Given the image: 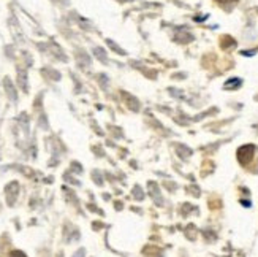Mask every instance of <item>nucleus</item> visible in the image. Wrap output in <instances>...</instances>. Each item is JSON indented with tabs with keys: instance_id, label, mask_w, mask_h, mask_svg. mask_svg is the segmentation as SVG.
Wrapping results in <instances>:
<instances>
[{
	"instance_id": "obj_1",
	"label": "nucleus",
	"mask_w": 258,
	"mask_h": 257,
	"mask_svg": "<svg viewBox=\"0 0 258 257\" xmlns=\"http://www.w3.org/2000/svg\"><path fill=\"white\" fill-rule=\"evenodd\" d=\"M253 154H255V148L252 145H245L239 148V151H237V159H239L242 165H247L253 159Z\"/></svg>"
},
{
	"instance_id": "obj_2",
	"label": "nucleus",
	"mask_w": 258,
	"mask_h": 257,
	"mask_svg": "<svg viewBox=\"0 0 258 257\" xmlns=\"http://www.w3.org/2000/svg\"><path fill=\"white\" fill-rule=\"evenodd\" d=\"M239 84H241L239 80H233V81H230V83H225V87H226V89H231L233 86H239Z\"/></svg>"
},
{
	"instance_id": "obj_3",
	"label": "nucleus",
	"mask_w": 258,
	"mask_h": 257,
	"mask_svg": "<svg viewBox=\"0 0 258 257\" xmlns=\"http://www.w3.org/2000/svg\"><path fill=\"white\" fill-rule=\"evenodd\" d=\"M10 257H26V254L24 252H21V251H13L12 252V255Z\"/></svg>"
},
{
	"instance_id": "obj_4",
	"label": "nucleus",
	"mask_w": 258,
	"mask_h": 257,
	"mask_svg": "<svg viewBox=\"0 0 258 257\" xmlns=\"http://www.w3.org/2000/svg\"><path fill=\"white\" fill-rule=\"evenodd\" d=\"M220 4H234L236 0H219Z\"/></svg>"
}]
</instances>
